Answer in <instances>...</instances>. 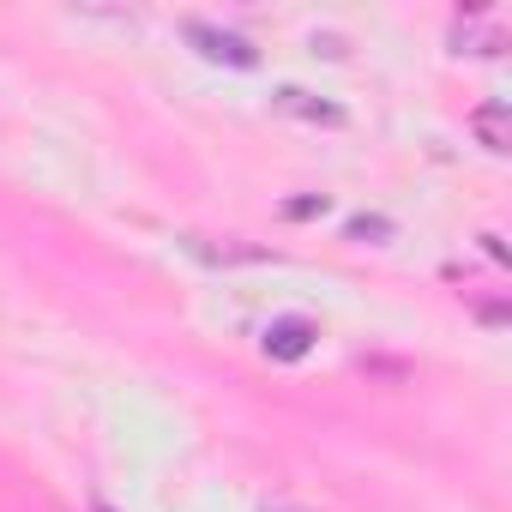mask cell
Returning a JSON list of instances; mask_svg holds the SVG:
<instances>
[{
	"mask_svg": "<svg viewBox=\"0 0 512 512\" xmlns=\"http://www.w3.org/2000/svg\"><path fill=\"white\" fill-rule=\"evenodd\" d=\"M272 103H278L284 115H302V121H326V127H344V109H338V103H320V97H308V91H296V85H284Z\"/></svg>",
	"mask_w": 512,
	"mask_h": 512,
	"instance_id": "obj_3",
	"label": "cell"
},
{
	"mask_svg": "<svg viewBox=\"0 0 512 512\" xmlns=\"http://www.w3.org/2000/svg\"><path fill=\"white\" fill-rule=\"evenodd\" d=\"M314 211H326V199H296L290 205V217H314Z\"/></svg>",
	"mask_w": 512,
	"mask_h": 512,
	"instance_id": "obj_6",
	"label": "cell"
},
{
	"mask_svg": "<svg viewBox=\"0 0 512 512\" xmlns=\"http://www.w3.org/2000/svg\"><path fill=\"white\" fill-rule=\"evenodd\" d=\"M187 37L211 55V61H229V67H253V49L235 37V31H217V25H205V19H187Z\"/></svg>",
	"mask_w": 512,
	"mask_h": 512,
	"instance_id": "obj_1",
	"label": "cell"
},
{
	"mask_svg": "<svg viewBox=\"0 0 512 512\" xmlns=\"http://www.w3.org/2000/svg\"><path fill=\"white\" fill-rule=\"evenodd\" d=\"M350 235H356V241H368V235H386V223H380V217H356V223H350Z\"/></svg>",
	"mask_w": 512,
	"mask_h": 512,
	"instance_id": "obj_5",
	"label": "cell"
},
{
	"mask_svg": "<svg viewBox=\"0 0 512 512\" xmlns=\"http://www.w3.org/2000/svg\"><path fill=\"white\" fill-rule=\"evenodd\" d=\"M470 133L488 145V151H506L512 139H506V103H482L476 115H470Z\"/></svg>",
	"mask_w": 512,
	"mask_h": 512,
	"instance_id": "obj_4",
	"label": "cell"
},
{
	"mask_svg": "<svg viewBox=\"0 0 512 512\" xmlns=\"http://www.w3.org/2000/svg\"><path fill=\"white\" fill-rule=\"evenodd\" d=\"M308 350H314V326H308V320H272V326H266V356L302 362Z\"/></svg>",
	"mask_w": 512,
	"mask_h": 512,
	"instance_id": "obj_2",
	"label": "cell"
}]
</instances>
